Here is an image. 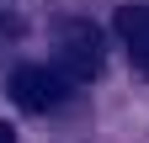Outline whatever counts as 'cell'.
Instances as JSON below:
<instances>
[{"instance_id": "cell-3", "label": "cell", "mask_w": 149, "mask_h": 143, "mask_svg": "<svg viewBox=\"0 0 149 143\" xmlns=\"http://www.w3.org/2000/svg\"><path fill=\"white\" fill-rule=\"evenodd\" d=\"M117 32H123L128 53H133V64L149 74V6H123L117 11Z\"/></svg>"}, {"instance_id": "cell-4", "label": "cell", "mask_w": 149, "mask_h": 143, "mask_svg": "<svg viewBox=\"0 0 149 143\" xmlns=\"http://www.w3.org/2000/svg\"><path fill=\"white\" fill-rule=\"evenodd\" d=\"M0 143H16V133H11V122H0Z\"/></svg>"}, {"instance_id": "cell-2", "label": "cell", "mask_w": 149, "mask_h": 143, "mask_svg": "<svg viewBox=\"0 0 149 143\" xmlns=\"http://www.w3.org/2000/svg\"><path fill=\"white\" fill-rule=\"evenodd\" d=\"M69 74L64 69H53V64H22V69H11V101L22 106V111H59V106L69 101Z\"/></svg>"}, {"instance_id": "cell-1", "label": "cell", "mask_w": 149, "mask_h": 143, "mask_svg": "<svg viewBox=\"0 0 149 143\" xmlns=\"http://www.w3.org/2000/svg\"><path fill=\"white\" fill-rule=\"evenodd\" d=\"M53 69H64L74 85L96 80L101 69H107V43H101V27H96V21H80V16L59 21V32H53Z\"/></svg>"}]
</instances>
